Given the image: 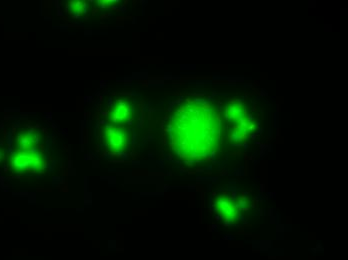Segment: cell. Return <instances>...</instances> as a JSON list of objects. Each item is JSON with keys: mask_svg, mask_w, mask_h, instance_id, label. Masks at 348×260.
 Masks as SVG:
<instances>
[{"mask_svg": "<svg viewBox=\"0 0 348 260\" xmlns=\"http://www.w3.org/2000/svg\"><path fill=\"white\" fill-rule=\"evenodd\" d=\"M172 147L187 160H200L213 153L220 143V118L210 102L187 99L172 114Z\"/></svg>", "mask_w": 348, "mask_h": 260, "instance_id": "1", "label": "cell"}, {"mask_svg": "<svg viewBox=\"0 0 348 260\" xmlns=\"http://www.w3.org/2000/svg\"><path fill=\"white\" fill-rule=\"evenodd\" d=\"M9 166L17 173H39L46 167V160L36 147L30 151H17L12 154Z\"/></svg>", "mask_w": 348, "mask_h": 260, "instance_id": "2", "label": "cell"}, {"mask_svg": "<svg viewBox=\"0 0 348 260\" xmlns=\"http://www.w3.org/2000/svg\"><path fill=\"white\" fill-rule=\"evenodd\" d=\"M101 138L111 152H123L132 140V131L125 126L105 124L101 127Z\"/></svg>", "mask_w": 348, "mask_h": 260, "instance_id": "3", "label": "cell"}, {"mask_svg": "<svg viewBox=\"0 0 348 260\" xmlns=\"http://www.w3.org/2000/svg\"><path fill=\"white\" fill-rule=\"evenodd\" d=\"M134 113L135 105L132 99L126 96H118L114 99L107 113L106 121L111 125L124 126L133 119Z\"/></svg>", "mask_w": 348, "mask_h": 260, "instance_id": "4", "label": "cell"}, {"mask_svg": "<svg viewBox=\"0 0 348 260\" xmlns=\"http://www.w3.org/2000/svg\"><path fill=\"white\" fill-rule=\"evenodd\" d=\"M213 206L225 221L234 223L238 220L240 214L239 207L229 196L219 195L215 197Z\"/></svg>", "mask_w": 348, "mask_h": 260, "instance_id": "5", "label": "cell"}, {"mask_svg": "<svg viewBox=\"0 0 348 260\" xmlns=\"http://www.w3.org/2000/svg\"><path fill=\"white\" fill-rule=\"evenodd\" d=\"M42 141V135L38 131L22 130L16 138V145L18 151H30L37 147Z\"/></svg>", "mask_w": 348, "mask_h": 260, "instance_id": "6", "label": "cell"}, {"mask_svg": "<svg viewBox=\"0 0 348 260\" xmlns=\"http://www.w3.org/2000/svg\"><path fill=\"white\" fill-rule=\"evenodd\" d=\"M88 8H89L88 2L82 1V0H73V1H70L68 3V11L75 17H79L86 14Z\"/></svg>", "mask_w": 348, "mask_h": 260, "instance_id": "7", "label": "cell"}, {"mask_svg": "<svg viewBox=\"0 0 348 260\" xmlns=\"http://www.w3.org/2000/svg\"><path fill=\"white\" fill-rule=\"evenodd\" d=\"M98 3L101 7L107 8V7H111L114 2H112V1H98Z\"/></svg>", "mask_w": 348, "mask_h": 260, "instance_id": "8", "label": "cell"}]
</instances>
